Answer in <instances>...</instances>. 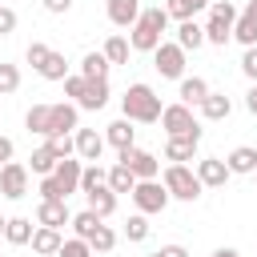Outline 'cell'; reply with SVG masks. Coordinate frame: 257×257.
<instances>
[{
	"label": "cell",
	"mask_w": 257,
	"mask_h": 257,
	"mask_svg": "<svg viewBox=\"0 0 257 257\" xmlns=\"http://www.w3.org/2000/svg\"><path fill=\"white\" fill-rule=\"evenodd\" d=\"M233 20H237V8H233L229 0H217V4L209 8V24H201V28H205V44L225 48V44L233 40Z\"/></svg>",
	"instance_id": "3957f363"
},
{
	"label": "cell",
	"mask_w": 257,
	"mask_h": 257,
	"mask_svg": "<svg viewBox=\"0 0 257 257\" xmlns=\"http://www.w3.org/2000/svg\"><path fill=\"white\" fill-rule=\"evenodd\" d=\"M0 193H4L8 201L28 197V165H20V161L0 165Z\"/></svg>",
	"instance_id": "9c48e42d"
},
{
	"label": "cell",
	"mask_w": 257,
	"mask_h": 257,
	"mask_svg": "<svg viewBox=\"0 0 257 257\" xmlns=\"http://www.w3.org/2000/svg\"><path fill=\"white\" fill-rule=\"evenodd\" d=\"M233 40H241L245 48L257 44V0H249L245 12H237V20H233Z\"/></svg>",
	"instance_id": "4fadbf2b"
},
{
	"label": "cell",
	"mask_w": 257,
	"mask_h": 257,
	"mask_svg": "<svg viewBox=\"0 0 257 257\" xmlns=\"http://www.w3.org/2000/svg\"><path fill=\"white\" fill-rule=\"evenodd\" d=\"M48 112H52V104H32L24 112V128L36 133V137H48Z\"/></svg>",
	"instance_id": "83f0119b"
},
{
	"label": "cell",
	"mask_w": 257,
	"mask_h": 257,
	"mask_svg": "<svg viewBox=\"0 0 257 257\" xmlns=\"http://www.w3.org/2000/svg\"><path fill=\"white\" fill-rule=\"evenodd\" d=\"M80 92H84V76H64V96H72V100H76Z\"/></svg>",
	"instance_id": "ee69618b"
},
{
	"label": "cell",
	"mask_w": 257,
	"mask_h": 257,
	"mask_svg": "<svg viewBox=\"0 0 257 257\" xmlns=\"http://www.w3.org/2000/svg\"><path fill=\"white\" fill-rule=\"evenodd\" d=\"M12 153H16V145H12L8 137H0V165H8V161H12Z\"/></svg>",
	"instance_id": "7dc6e473"
},
{
	"label": "cell",
	"mask_w": 257,
	"mask_h": 257,
	"mask_svg": "<svg viewBox=\"0 0 257 257\" xmlns=\"http://www.w3.org/2000/svg\"><path fill=\"white\" fill-rule=\"evenodd\" d=\"M201 4H209V0H201Z\"/></svg>",
	"instance_id": "f5cc1de1"
},
{
	"label": "cell",
	"mask_w": 257,
	"mask_h": 257,
	"mask_svg": "<svg viewBox=\"0 0 257 257\" xmlns=\"http://www.w3.org/2000/svg\"><path fill=\"white\" fill-rule=\"evenodd\" d=\"M72 145H76V157H80V161H100V153H104V133H96V128H76Z\"/></svg>",
	"instance_id": "5bb4252c"
},
{
	"label": "cell",
	"mask_w": 257,
	"mask_h": 257,
	"mask_svg": "<svg viewBox=\"0 0 257 257\" xmlns=\"http://www.w3.org/2000/svg\"><path fill=\"white\" fill-rule=\"evenodd\" d=\"M124 237H128V241H145V237H149V217H145V213H133V217L124 221Z\"/></svg>",
	"instance_id": "74e56055"
},
{
	"label": "cell",
	"mask_w": 257,
	"mask_h": 257,
	"mask_svg": "<svg viewBox=\"0 0 257 257\" xmlns=\"http://www.w3.org/2000/svg\"><path fill=\"white\" fill-rule=\"evenodd\" d=\"M28 161H32V173H36V177H48V173L56 169V161H60V157H56V149L44 141V145H40V149H36Z\"/></svg>",
	"instance_id": "f1b7e54d"
},
{
	"label": "cell",
	"mask_w": 257,
	"mask_h": 257,
	"mask_svg": "<svg viewBox=\"0 0 257 257\" xmlns=\"http://www.w3.org/2000/svg\"><path fill=\"white\" fill-rule=\"evenodd\" d=\"M213 257H241V253H237V249H217Z\"/></svg>",
	"instance_id": "681fc988"
},
{
	"label": "cell",
	"mask_w": 257,
	"mask_h": 257,
	"mask_svg": "<svg viewBox=\"0 0 257 257\" xmlns=\"http://www.w3.org/2000/svg\"><path fill=\"white\" fill-rule=\"evenodd\" d=\"M4 241H8V245H28V241H32V221H28V217H8Z\"/></svg>",
	"instance_id": "484cf974"
},
{
	"label": "cell",
	"mask_w": 257,
	"mask_h": 257,
	"mask_svg": "<svg viewBox=\"0 0 257 257\" xmlns=\"http://www.w3.org/2000/svg\"><path fill=\"white\" fill-rule=\"evenodd\" d=\"M153 68H157L165 80H181V76H185V48H181L177 40H173V44L161 40V44L153 48Z\"/></svg>",
	"instance_id": "8992f818"
},
{
	"label": "cell",
	"mask_w": 257,
	"mask_h": 257,
	"mask_svg": "<svg viewBox=\"0 0 257 257\" xmlns=\"http://www.w3.org/2000/svg\"><path fill=\"white\" fill-rule=\"evenodd\" d=\"M48 52H52V48H48V44H40V40H32V44H28V52H24V56H28V64H32V68H40V64H44V56H48Z\"/></svg>",
	"instance_id": "60d3db41"
},
{
	"label": "cell",
	"mask_w": 257,
	"mask_h": 257,
	"mask_svg": "<svg viewBox=\"0 0 257 257\" xmlns=\"http://www.w3.org/2000/svg\"><path fill=\"white\" fill-rule=\"evenodd\" d=\"M229 177H233V173H229V165H225L221 157H205V161H197V181H201L205 189H225Z\"/></svg>",
	"instance_id": "8fae6325"
},
{
	"label": "cell",
	"mask_w": 257,
	"mask_h": 257,
	"mask_svg": "<svg viewBox=\"0 0 257 257\" xmlns=\"http://www.w3.org/2000/svg\"><path fill=\"white\" fill-rule=\"evenodd\" d=\"M72 213H68V201H40L36 205V225H48V229H60L68 225Z\"/></svg>",
	"instance_id": "2e32d148"
},
{
	"label": "cell",
	"mask_w": 257,
	"mask_h": 257,
	"mask_svg": "<svg viewBox=\"0 0 257 257\" xmlns=\"http://www.w3.org/2000/svg\"><path fill=\"white\" fill-rule=\"evenodd\" d=\"M133 137H137V128H133V120H124V116H120V120H112V124L104 128V145H112L116 153H120V149H128V145H133Z\"/></svg>",
	"instance_id": "603a6c76"
},
{
	"label": "cell",
	"mask_w": 257,
	"mask_h": 257,
	"mask_svg": "<svg viewBox=\"0 0 257 257\" xmlns=\"http://www.w3.org/2000/svg\"><path fill=\"white\" fill-rule=\"evenodd\" d=\"M241 72H245L249 80H257V44L245 48V56H241Z\"/></svg>",
	"instance_id": "b9f144b4"
},
{
	"label": "cell",
	"mask_w": 257,
	"mask_h": 257,
	"mask_svg": "<svg viewBox=\"0 0 257 257\" xmlns=\"http://www.w3.org/2000/svg\"><path fill=\"white\" fill-rule=\"evenodd\" d=\"M44 8H48L52 16H64V12L72 8V0H44Z\"/></svg>",
	"instance_id": "f6af8a7d"
},
{
	"label": "cell",
	"mask_w": 257,
	"mask_h": 257,
	"mask_svg": "<svg viewBox=\"0 0 257 257\" xmlns=\"http://www.w3.org/2000/svg\"><path fill=\"white\" fill-rule=\"evenodd\" d=\"M165 28H169V12H165V8H141L137 24H133V36H128V48H137V52H153V48L161 44Z\"/></svg>",
	"instance_id": "7a4b0ae2"
},
{
	"label": "cell",
	"mask_w": 257,
	"mask_h": 257,
	"mask_svg": "<svg viewBox=\"0 0 257 257\" xmlns=\"http://www.w3.org/2000/svg\"><path fill=\"white\" fill-rule=\"evenodd\" d=\"M68 225L76 229V237H84V241H88V237L104 225V217H96L92 209H80V213H72V221H68Z\"/></svg>",
	"instance_id": "f546056e"
},
{
	"label": "cell",
	"mask_w": 257,
	"mask_h": 257,
	"mask_svg": "<svg viewBox=\"0 0 257 257\" xmlns=\"http://www.w3.org/2000/svg\"><path fill=\"white\" fill-rule=\"evenodd\" d=\"M104 60L108 64H128V40L124 36H108L104 40Z\"/></svg>",
	"instance_id": "836d02e7"
},
{
	"label": "cell",
	"mask_w": 257,
	"mask_h": 257,
	"mask_svg": "<svg viewBox=\"0 0 257 257\" xmlns=\"http://www.w3.org/2000/svg\"><path fill=\"white\" fill-rule=\"evenodd\" d=\"M149 257H161V253H149Z\"/></svg>",
	"instance_id": "816d5d0a"
},
{
	"label": "cell",
	"mask_w": 257,
	"mask_h": 257,
	"mask_svg": "<svg viewBox=\"0 0 257 257\" xmlns=\"http://www.w3.org/2000/svg\"><path fill=\"white\" fill-rule=\"evenodd\" d=\"M161 128H165L169 137H181V133H197V137H201V124H197L193 108H189V104H181V100L161 108Z\"/></svg>",
	"instance_id": "ba28073f"
},
{
	"label": "cell",
	"mask_w": 257,
	"mask_h": 257,
	"mask_svg": "<svg viewBox=\"0 0 257 257\" xmlns=\"http://www.w3.org/2000/svg\"><path fill=\"white\" fill-rule=\"evenodd\" d=\"M177 44H181L185 52H197V48L205 44V28H201L197 20H177Z\"/></svg>",
	"instance_id": "7402d4cb"
},
{
	"label": "cell",
	"mask_w": 257,
	"mask_h": 257,
	"mask_svg": "<svg viewBox=\"0 0 257 257\" xmlns=\"http://www.w3.org/2000/svg\"><path fill=\"white\" fill-rule=\"evenodd\" d=\"M197 145H201V137H197V133L169 137V141H165V161H173V165H185V161H193Z\"/></svg>",
	"instance_id": "7c38bea8"
},
{
	"label": "cell",
	"mask_w": 257,
	"mask_h": 257,
	"mask_svg": "<svg viewBox=\"0 0 257 257\" xmlns=\"http://www.w3.org/2000/svg\"><path fill=\"white\" fill-rule=\"evenodd\" d=\"M173 197H169V189L161 185V181H137L133 185V205H137V213H165V205H169Z\"/></svg>",
	"instance_id": "5b68a950"
},
{
	"label": "cell",
	"mask_w": 257,
	"mask_h": 257,
	"mask_svg": "<svg viewBox=\"0 0 257 257\" xmlns=\"http://www.w3.org/2000/svg\"><path fill=\"white\" fill-rule=\"evenodd\" d=\"M116 161H120V165H128V173H133L137 181H157V173H161V161H157L149 149H137V145L120 149V153H116Z\"/></svg>",
	"instance_id": "52a82bcc"
},
{
	"label": "cell",
	"mask_w": 257,
	"mask_h": 257,
	"mask_svg": "<svg viewBox=\"0 0 257 257\" xmlns=\"http://www.w3.org/2000/svg\"><path fill=\"white\" fill-rule=\"evenodd\" d=\"M229 173H257V149L253 145H237L229 157H225Z\"/></svg>",
	"instance_id": "cb8c5ba5"
},
{
	"label": "cell",
	"mask_w": 257,
	"mask_h": 257,
	"mask_svg": "<svg viewBox=\"0 0 257 257\" xmlns=\"http://www.w3.org/2000/svg\"><path fill=\"white\" fill-rule=\"evenodd\" d=\"M133 185H137V177L128 173V165L116 161V165L108 169V189H112V193H133Z\"/></svg>",
	"instance_id": "1f68e13d"
},
{
	"label": "cell",
	"mask_w": 257,
	"mask_h": 257,
	"mask_svg": "<svg viewBox=\"0 0 257 257\" xmlns=\"http://www.w3.org/2000/svg\"><path fill=\"white\" fill-rule=\"evenodd\" d=\"M104 104H108V76H104V80H84V92L76 96V108L96 112V108H104Z\"/></svg>",
	"instance_id": "e0dca14e"
},
{
	"label": "cell",
	"mask_w": 257,
	"mask_h": 257,
	"mask_svg": "<svg viewBox=\"0 0 257 257\" xmlns=\"http://www.w3.org/2000/svg\"><path fill=\"white\" fill-rule=\"evenodd\" d=\"M40 201H68L64 197V189L56 185V177L48 173V177H40Z\"/></svg>",
	"instance_id": "ab89813d"
},
{
	"label": "cell",
	"mask_w": 257,
	"mask_h": 257,
	"mask_svg": "<svg viewBox=\"0 0 257 257\" xmlns=\"http://www.w3.org/2000/svg\"><path fill=\"white\" fill-rule=\"evenodd\" d=\"M36 72H40L44 80H64V76H68V60H64V52H48L44 64H40Z\"/></svg>",
	"instance_id": "4dcf8cb0"
},
{
	"label": "cell",
	"mask_w": 257,
	"mask_h": 257,
	"mask_svg": "<svg viewBox=\"0 0 257 257\" xmlns=\"http://www.w3.org/2000/svg\"><path fill=\"white\" fill-rule=\"evenodd\" d=\"M84 201H88V209H92L96 217H112V213H116V193L108 189V181H104V185H96V189H88V193H84Z\"/></svg>",
	"instance_id": "ac0fdd59"
},
{
	"label": "cell",
	"mask_w": 257,
	"mask_h": 257,
	"mask_svg": "<svg viewBox=\"0 0 257 257\" xmlns=\"http://www.w3.org/2000/svg\"><path fill=\"white\" fill-rule=\"evenodd\" d=\"M80 112H76V104H52V112H48V137H68V133H76L80 124ZM44 137V141H48Z\"/></svg>",
	"instance_id": "30bf717a"
},
{
	"label": "cell",
	"mask_w": 257,
	"mask_h": 257,
	"mask_svg": "<svg viewBox=\"0 0 257 257\" xmlns=\"http://www.w3.org/2000/svg\"><path fill=\"white\" fill-rule=\"evenodd\" d=\"M157 253H161V257H189V249H185V245H161Z\"/></svg>",
	"instance_id": "bcb514c9"
},
{
	"label": "cell",
	"mask_w": 257,
	"mask_h": 257,
	"mask_svg": "<svg viewBox=\"0 0 257 257\" xmlns=\"http://www.w3.org/2000/svg\"><path fill=\"white\" fill-rule=\"evenodd\" d=\"M229 112H233V100H229L225 92H213V88H209V96L201 100V116H205V120H229Z\"/></svg>",
	"instance_id": "44dd1931"
},
{
	"label": "cell",
	"mask_w": 257,
	"mask_h": 257,
	"mask_svg": "<svg viewBox=\"0 0 257 257\" xmlns=\"http://www.w3.org/2000/svg\"><path fill=\"white\" fill-rule=\"evenodd\" d=\"M209 96V80H201V76H181V104H201Z\"/></svg>",
	"instance_id": "d4e9b609"
},
{
	"label": "cell",
	"mask_w": 257,
	"mask_h": 257,
	"mask_svg": "<svg viewBox=\"0 0 257 257\" xmlns=\"http://www.w3.org/2000/svg\"><path fill=\"white\" fill-rule=\"evenodd\" d=\"M161 96L149 88V84H128L124 88V96H120V112H124V120H137V124H153V120H161Z\"/></svg>",
	"instance_id": "6da1fadb"
},
{
	"label": "cell",
	"mask_w": 257,
	"mask_h": 257,
	"mask_svg": "<svg viewBox=\"0 0 257 257\" xmlns=\"http://www.w3.org/2000/svg\"><path fill=\"white\" fill-rule=\"evenodd\" d=\"M141 16V0H108V20L116 28H133Z\"/></svg>",
	"instance_id": "ffe728a7"
},
{
	"label": "cell",
	"mask_w": 257,
	"mask_h": 257,
	"mask_svg": "<svg viewBox=\"0 0 257 257\" xmlns=\"http://www.w3.org/2000/svg\"><path fill=\"white\" fill-rule=\"evenodd\" d=\"M8 32H16V12L0 4V36H8Z\"/></svg>",
	"instance_id": "7bdbcfd3"
},
{
	"label": "cell",
	"mask_w": 257,
	"mask_h": 257,
	"mask_svg": "<svg viewBox=\"0 0 257 257\" xmlns=\"http://www.w3.org/2000/svg\"><path fill=\"white\" fill-rule=\"evenodd\" d=\"M16 88H20V68L16 64H0V96H8Z\"/></svg>",
	"instance_id": "f35d334b"
},
{
	"label": "cell",
	"mask_w": 257,
	"mask_h": 257,
	"mask_svg": "<svg viewBox=\"0 0 257 257\" xmlns=\"http://www.w3.org/2000/svg\"><path fill=\"white\" fill-rule=\"evenodd\" d=\"M80 161H72V157H64V161H56V169H52V177H56V185L64 189V197H72V193H80Z\"/></svg>",
	"instance_id": "9a60e30c"
},
{
	"label": "cell",
	"mask_w": 257,
	"mask_h": 257,
	"mask_svg": "<svg viewBox=\"0 0 257 257\" xmlns=\"http://www.w3.org/2000/svg\"><path fill=\"white\" fill-rule=\"evenodd\" d=\"M104 181H108V173H104L96 161L80 169V193H88V189H96V185H104Z\"/></svg>",
	"instance_id": "e575fe53"
},
{
	"label": "cell",
	"mask_w": 257,
	"mask_h": 257,
	"mask_svg": "<svg viewBox=\"0 0 257 257\" xmlns=\"http://www.w3.org/2000/svg\"><path fill=\"white\" fill-rule=\"evenodd\" d=\"M245 108H249V112H253V116H257V80H253V88H249V92H245Z\"/></svg>",
	"instance_id": "c3c4849f"
},
{
	"label": "cell",
	"mask_w": 257,
	"mask_h": 257,
	"mask_svg": "<svg viewBox=\"0 0 257 257\" xmlns=\"http://www.w3.org/2000/svg\"><path fill=\"white\" fill-rule=\"evenodd\" d=\"M88 245H92V253H112V249H116V233H112L108 225H100V229L88 237Z\"/></svg>",
	"instance_id": "d590c367"
},
{
	"label": "cell",
	"mask_w": 257,
	"mask_h": 257,
	"mask_svg": "<svg viewBox=\"0 0 257 257\" xmlns=\"http://www.w3.org/2000/svg\"><path fill=\"white\" fill-rule=\"evenodd\" d=\"M56 257H92V245L84 237H68V241H60Z\"/></svg>",
	"instance_id": "8d00e7d4"
},
{
	"label": "cell",
	"mask_w": 257,
	"mask_h": 257,
	"mask_svg": "<svg viewBox=\"0 0 257 257\" xmlns=\"http://www.w3.org/2000/svg\"><path fill=\"white\" fill-rule=\"evenodd\" d=\"M201 8H205L201 0H169V4H165L169 20H193V16L201 12Z\"/></svg>",
	"instance_id": "d6a6232c"
},
{
	"label": "cell",
	"mask_w": 257,
	"mask_h": 257,
	"mask_svg": "<svg viewBox=\"0 0 257 257\" xmlns=\"http://www.w3.org/2000/svg\"><path fill=\"white\" fill-rule=\"evenodd\" d=\"M60 229H48V225H40V229H32V253H40V257H56V249H60Z\"/></svg>",
	"instance_id": "d6986e66"
},
{
	"label": "cell",
	"mask_w": 257,
	"mask_h": 257,
	"mask_svg": "<svg viewBox=\"0 0 257 257\" xmlns=\"http://www.w3.org/2000/svg\"><path fill=\"white\" fill-rule=\"evenodd\" d=\"M161 185H165V189H169V197H177V201H197V197H201V189H205L189 165H169V169H165V177H161Z\"/></svg>",
	"instance_id": "277c9868"
},
{
	"label": "cell",
	"mask_w": 257,
	"mask_h": 257,
	"mask_svg": "<svg viewBox=\"0 0 257 257\" xmlns=\"http://www.w3.org/2000/svg\"><path fill=\"white\" fill-rule=\"evenodd\" d=\"M80 76H84V80H104V76H108V60H104V52H84V60H80Z\"/></svg>",
	"instance_id": "4316f807"
},
{
	"label": "cell",
	"mask_w": 257,
	"mask_h": 257,
	"mask_svg": "<svg viewBox=\"0 0 257 257\" xmlns=\"http://www.w3.org/2000/svg\"><path fill=\"white\" fill-rule=\"evenodd\" d=\"M4 225H8V221H4V217H0V237H4Z\"/></svg>",
	"instance_id": "f907efd6"
}]
</instances>
